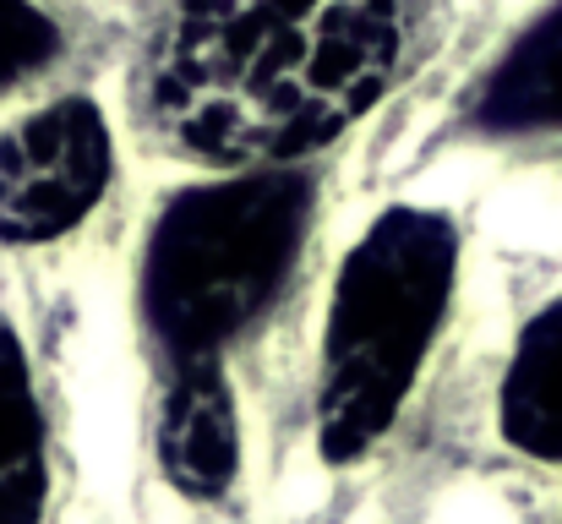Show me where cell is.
<instances>
[{
	"mask_svg": "<svg viewBox=\"0 0 562 524\" xmlns=\"http://www.w3.org/2000/svg\"><path fill=\"white\" fill-rule=\"evenodd\" d=\"M393 55V0H181L148 49L143 99L191 159L279 165L361 121Z\"/></svg>",
	"mask_w": 562,
	"mask_h": 524,
	"instance_id": "cell-1",
	"label": "cell"
},
{
	"mask_svg": "<svg viewBox=\"0 0 562 524\" xmlns=\"http://www.w3.org/2000/svg\"><path fill=\"white\" fill-rule=\"evenodd\" d=\"M453 224L442 213L393 208L350 252L317 388V437L328 459L367 454L398 415L453 290Z\"/></svg>",
	"mask_w": 562,
	"mask_h": 524,
	"instance_id": "cell-2",
	"label": "cell"
},
{
	"mask_svg": "<svg viewBox=\"0 0 562 524\" xmlns=\"http://www.w3.org/2000/svg\"><path fill=\"white\" fill-rule=\"evenodd\" d=\"M312 219L306 175H246L176 197L148 241L143 306L181 360H213L290 274Z\"/></svg>",
	"mask_w": 562,
	"mask_h": 524,
	"instance_id": "cell-3",
	"label": "cell"
},
{
	"mask_svg": "<svg viewBox=\"0 0 562 524\" xmlns=\"http://www.w3.org/2000/svg\"><path fill=\"white\" fill-rule=\"evenodd\" d=\"M110 180V126L88 99H66L0 137V235L49 241L71 230Z\"/></svg>",
	"mask_w": 562,
	"mask_h": 524,
	"instance_id": "cell-4",
	"label": "cell"
},
{
	"mask_svg": "<svg viewBox=\"0 0 562 524\" xmlns=\"http://www.w3.org/2000/svg\"><path fill=\"white\" fill-rule=\"evenodd\" d=\"M159 459L170 481L191 498H213L229 487L240 437H235V399L218 360H187V371L176 377L159 421Z\"/></svg>",
	"mask_w": 562,
	"mask_h": 524,
	"instance_id": "cell-5",
	"label": "cell"
},
{
	"mask_svg": "<svg viewBox=\"0 0 562 524\" xmlns=\"http://www.w3.org/2000/svg\"><path fill=\"white\" fill-rule=\"evenodd\" d=\"M503 432L536 459H562V301L519 339L503 382Z\"/></svg>",
	"mask_w": 562,
	"mask_h": 524,
	"instance_id": "cell-6",
	"label": "cell"
},
{
	"mask_svg": "<svg viewBox=\"0 0 562 524\" xmlns=\"http://www.w3.org/2000/svg\"><path fill=\"white\" fill-rule=\"evenodd\" d=\"M44 514V421L27 360L0 317V524H38Z\"/></svg>",
	"mask_w": 562,
	"mask_h": 524,
	"instance_id": "cell-7",
	"label": "cell"
},
{
	"mask_svg": "<svg viewBox=\"0 0 562 524\" xmlns=\"http://www.w3.org/2000/svg\"><path fill=\"white\" fill-rule=\"evenodd\" d=\"M481 121L497 132L562 126V5L503 60V71L486 88Z\"/></svg>",
	"mask_w": 562,
	"mask_h": 524,
	"instance_id": "cell-8",
	"label": "cell"
},
{
	"mask_svg": "<svg viewBox=\"0 0 562 524\" xmlns=\"http://www.w3.org/2000/svg\"><path fill=\"white\" fill-rule=\"evenodd\" d=\"M55 49H60V33L33 0H0V88L33 77Z\"/></svg>",
	"mask_w": 562,
	"mask_h": 524,
	"instance_id": "cell-9",
	"label": "cell"
}]
</instances>
